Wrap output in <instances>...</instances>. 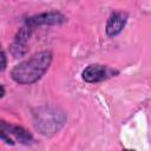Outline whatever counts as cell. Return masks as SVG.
I'll return each instance as SVG.
<instances>
[{
    "label": "cell",
    "mask_w": 151,
    "mask_h": 151,
    "mask_svg": "<svg viewBox=\"0 0 151 151\" xmlns=\"http://www.w3.org/2000/svg\"><path fill=\"white\" fill-rule=\"evenodd\" d=\"M52 61V53L42 51L24 60L12 70V79L19 84H32L39 80L48 70Z\"/></svg>",
    "instance_id": "6da1fadb"
},
{
    "label": "cell",
    "mask_w": 151,
    "mask_h": 151,
    "mask_svg": "<svg viewBox=\"0 0 151 151\" xmlns=\"http://www.w3.org/2000/svg\"><path fill=\"white\" fill-rule=\"evenodd\" d=\"M0 139H2L4 142L11 145L14 144L15 139L21 143L27 144L32 140V136L31 133H28L25 129L20 126L12 125V124L0 120Z\"/></svg>",
    "instance_id": "7a4b0ae2"
},
{
    "label": "cell",
    "mask_w": 151,
    "mask_h": 151,
    "mask_svg": "<svg viewBox=\"0 0 151 151\" xmlns=\"http://www.w3.org/2000/svg\"><path fill=\"white\" fill-rule=\"evenodd\" d=\"M118 71H113L112 68L100 65V64H92L87 66L83 72V79L87 83H98L105 80L113 74H117Z\"/></svg>",
    "instance_id": "3957f363"
},
{
    "label": "cell",
    "mask_w": 151,
    "mask_h": 151,
    "mask_svg": "<svg viewBox=\"0 0 151 151\" xmlns=\"http://www.w3.org/2000/svg\"><path fill=\"white\" fill-rule=\"evenodd\" d=\"M126 22V14L122 12H114L107 20L106 24V34L109 37H114L122 32Z\"/></svg>",
    "instance_id": "277c9868"
},
{
    "label": "cell",
    "mask_w": 151,
    "mask_h": 151,
    "mask_svg": "<svg viewBox=\"0 0 151 151\" xmlns=\"http://www.w3.org/2000/svg\"><path fill=\"white\" fill-rule=\"evenodd\" d=\"M65 21V17L61 15L60 13H54V12H50V13H42L39 15H35L33 18H31L27 24L32 25V26H37V25H55V24H61Z\"/></svg>",
    "instance_id": "5b68a950"
},
{
    "label": "cell",
    "mask_w": 151,
    "mask_h": 151,
    "mask_svg": "<svg viewBox=\"0 0 151 151\" xmlns=\"http://www.w3.org/2000/svg\"><path fill=\"white\" fill-rule=\"evenodd\" d=\"M5 67H6V55H5L4 50L0 46V71H2Z\"/></svg>",
    "instance_id": "8992f818"
},
{
    "label": "cell",
    "mask_w": 151,
    "mask_h": 151,
    "mask_svg": "<svg viewBox=\"0 0 151 151\" xmlns=\"http://www.w3.org/2000/svg\"><path fill=\"white\" fill-rule=\"evenodd\" d=\"M4 94H5V88H4V87L0 85V98H1Z\"/></svg>",
    "instance_id": "52a82bcc"
},
{
    "label": "cell",
    "mask_w": 151,
    "mask_h": 151,
    "mask_svg": "<svg viewBox=\"0 0 151 151\" xmlns=\"http://www.w3.org/2000/svg\"><path fill=\"white\" fill-rule=\"evenodd\" d=\"M124 151H134V150H124Z\"/></svg>",
    "instance_id": "ba28073f"
}]
</instances>
